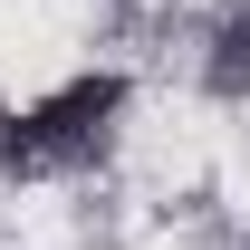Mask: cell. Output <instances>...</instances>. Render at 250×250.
<instances>
[{
    "label": "cell",
    "instance_id": "6da1fadb",
    "mask_svg": "<svg viewBox=\"0 0 250 250\" xmlns=\"http://www.w3.org/2000/svg\"><path fill=\"white\" fill-rule=\"evenodd\" d=\"M106 116H116V77H77L67 96H48V106H29V116L10 125V164H58V154H87L96 135H106Z\"/></svg>",
    "mask_w": 250,
    "mask_h": 250
},
{
    "label": "cell",
    "instance_id": "7a4b0ae2",
    "mask_svg": "<svg viewBox=\"0 0 250 250\" xmlns=\"http://www.w3.org/2000/svg\"><path fill=\"white\" fill-rule=\"evenodd\" d=\"M221 77H250V20L231 29V58H221Z\"/></svg>",
    "mask_w": 250,
    "mask_h": 250
}]
</instances>
